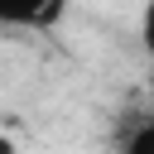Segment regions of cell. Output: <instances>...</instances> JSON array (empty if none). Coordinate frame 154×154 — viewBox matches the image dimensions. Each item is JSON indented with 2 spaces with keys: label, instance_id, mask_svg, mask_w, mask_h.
<instances>
[{
  "label": "cell",
  "instance_id": "6da1fadb",
  "mask_svg": "<svg viewBox=\"0 0 154 154\" xmlns=\"http://www.w3.org/2000/svg\"><path fill=\"white\" fill-rule=\"evenodd\" d=\"M63 14V0H0V24L5 29H43Z\"/></svg>",
  "mask_w": 154,
  "mask_h": 154
},
{
  "label": "cell",
  "instance_id": "7a4b0ae2",
  "mask_svg": "<svg viewBox=\"0 0 154 154\" xmlns=\"http://www.w3.org/2000/svg\"><path fill=\"white\" fill-rule=\"evenodd\" d=\"M120 154H154V125L144 120V125H140V130L125 140V149H120Z\"/></svg>",
  "mask_w": 154,
  "mask_h": 154
},
{
  "label": "cell",
  "instance_id": "3957f363",
  "mask_svg": "<svg viewBox=\"0 0 154 154\" xmlns=\"http://www.w3.org/2000/svg\"><path fill=\"white\" fill-rule=\"evenodd\" d=\"M0 154H19V144H14L10 135H0Z\"/></svg>",
  "mask_w": 154,
  "mask_h": 154
}]
</instances>
